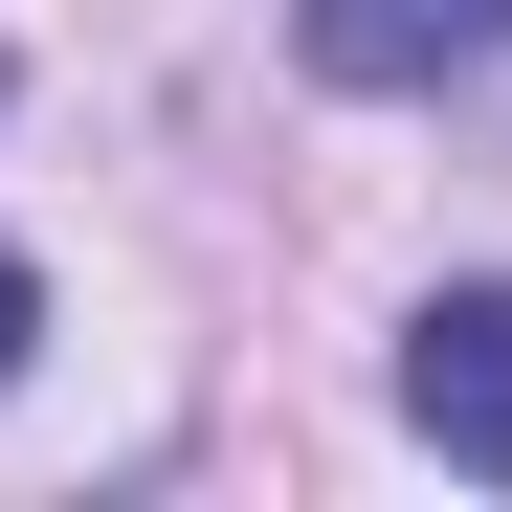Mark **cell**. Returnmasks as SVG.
Instances as JSON below:
<instances>
[{
    "mask_svg": "<svg viewBox=\"0 0 512 512\" xmlns=\"http://www.w3.org/2000/svg\"><path fill=\"white\" fill-rule=\"evenodd\" d=\"M290 45L334 67V90H468V67L512 45V0H290Z\"/></svg>",
    "mask_w": 512,
    "mask_h": 512,
    "instance_id": "cell-2",
    "label": "cell"
},
{
    "mask_svg": "<svg viewBox=\"0 0 512 512\" xmlns=\"http://www.w3.org/2000/svg\"><path fill=\"white\" fill-rule=\"evenodd\" d=\"M23 334H45V268H23V245H0V379H23Z\"/></svg>",
    "mask_w": 512,
    "mask_h": 512,
    "instance_id": "cell-3",
    "label": "cell"
},
{
    "mask_svg": "<svg viewBox=\"0 0 512 512\" xmlns=\"http://www.w3.org/2000/svg\"><path fill=\"white\" fill-rule=\"evenodd\" d=\"M401 423L512 490V290H423V312H401Z\"/></svg>",
    "mask_w": 512,
    "mask_h": 512,
    "instance_id": "cell-1",
    "label": "cell"
}]
</instances>
